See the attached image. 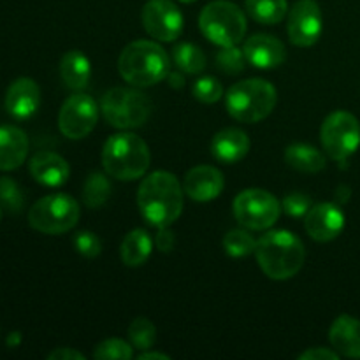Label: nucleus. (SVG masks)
<instances>
[{"instance_id": "f257e3e1", "label": "nucleus", "mask_w": 360, "mask_h": 360, "mask_svg": "<svg viewBox=\"0 0 360 360\" xmlns=\"http://www.w3.org/2000/svg\"><path fill=\"white\" fill-rule=\"evenodd\" d=\"M183 192L172 172L155 171L141 181L137 206L144 220L153 227H169L183 211Z\"/></svg>"}, {"instance_id": "f03ea898", "label": "nucleus", "mask_w": 360, "mask_h": 360, "mask_svg": "<svg viewBox=\"0 0 360 360\" xmlns=\"http://www.w3.org/2000/svg\"><path fill=\"white\" fill-rule=\"evenodd\" d=\"M255 257L267 278L290 280L301 271L306 250L301 239L288 231H269L257 241Z\"/></svg>"}, {"instance_id": "7ed1b4c3", "label": "nucleus", "mask_w": 360, "mask_h": 360, "mask_svg": "<svg viewBox=\"0 0 360 360\" xmlns=\"http://www.w3.org/2000/svg\"><path fill=\"white\" fill-rule=\"evenodd\" d=\"M151 153L148 144L132 132H120L109 137L102 148V165L111 178L134 181L150 169Z\"/></svg>"}, {"instance_id": "20e7f679", "label": "nucleus", "mask_w": 360, "mask_h": 360, "mask_svg": "<svg viewBox=\"0 0 360 360\" xmlns=\"http://www.w3.org/2000/svg\"><path fill=\"white\" fill-rule=\"evenodd\" d=\"M118 70L123 79L134 86H153L169 74V56L157 42L134 41L123 48Z\"/></svg>"}, {"instance_id": "39448f33", "label": "nucleus", "mask_w": 360, "mask_h": 360, "mask_svg": "<svg viewBox=\"0 0 360 360\" xmlns=\"http://www.w3.org/2000/svg\"><path fill=\"white\" fill-rule=\"evenodd\" d=\"M276 102V88L260 77L239 81L225 95L229 115L243 123H257L267 118Z\"/></svg>"}, {"instance_id": "423d86ee", "label": "nucleus", "mask_w": 360, "mask_h": 360, "mask_svg": "<svg viewBox=\"0 0 360 360\" xmlns=\"http://www.w3.org/2000/svg\"><path fill=\"white\" fill-rule=\"evenodd\" d=\"M199 27L213 44L220 48L236 46L246 35V16L236 4L214 0L200 11Z\"/></svg>"}, {"instance_id": "0eeeda50", "label": "nucleus", "mask_w": 360, "mask_h": 360, "mask_svg": "<svg viewBox=\"0 0 360 360\" xmlns=\"http://www.w3.org/2000/svg\"><path fill=\"white\" fill-rule=\"evenodd\" d=\"M81 207L67 193H51L39 199L28 211V224L41 234L58 236L76 227Z\"/></svg>"}, {"instance_id": "6e6552de", "label": "nucleus", "mask_w": 360, "mask_h": 360, "mask_svg": "<svg viewBox=\"0 0 360 360\" xmlns=\"http://www.w3.org/2000/svg\"><path fill=\"white\" fill-rule=\"evenodd\" d=\"M101 109L109 125L116 129H137L150 118L151 102L139 90L112 88L102 97Z\"/></svg>"}, {"instance_id": "1a4fd4ad", "label": "nucleus", "mask_w": 360, "mask_h": 360, "mask_svg": "<svg viewBox=\"0 0 360 360\" xmlns=\"http://www.w3.org/2000/svg\"><path fill=\"white\" fill-rule=\"evenodd\" d=\"M320 139L330 158L345 164L360 146V123L352 112L336 111L326 118Z\"/></svg>"}, {"instance_id": "9d476101", "label": "nucleus", "mask_w": 360, "mask_h": 360, "mask_svg": "<svg viewBox=\"0 0 360 360\" xmlns=\"http://www.w3.org/2000/svg\"><path fill=\"white\" fill-rule=\"evenodd\" d=\"M234 217L250 231H267L280 217V202L266 190H243L234 199Z\"/></svg>"}, {"instance_id": "9b49d317", "label": "nucleus", "mask_w": 360, "mask_h": 360, "mask_svg": "<svg viewBox=\"0 0 360 360\" xmlns=\"http://www.w3.org/2000/svg\"><path fill=\"white\" fill-rule=\"evenodd\" d=\"M98 105L90 95L74 94L63 102L58 115V129L69 139H83L95 129Z\"/></svg>"}, {"instance_id": "f8f14e48", "label": "nucleus", "mask_w": 360, "mask_h": 360, "mask_svg": "<svg viewBox=\"0 0 360 360\" xmlns=\"http://www.w3.org/2000/svg\"><path fill=\"white\" fill-rule=\"evenodd\" d=\"M141 18L148 34L162 42L176 41L183 32V14L172 0H148Z\"/></svg>"}, {"instance_id": "ddd939ff", "label": "nucleus", "mask_w": 360, "mask_h": 360, "mask_svg": "<svg viewBox=\"0 0 360 360\" xmlns=\"http://www.w3.org/2000/svg\"><path fill=\"white\" fill-rule=\"evenodd\" d=\"M322 9L315 0H299L288 13L287 32L292 44L299 48H309L322 35Z\"/></svg>"}, {"instance_id": "4468645a", "label": "nucleus", "mask_w": 360, "mask_h": 360, "mask_svg": "<svg viewBox=\"0 0 360 360\" xmlns=\"http://www.w3.org/2000/svg\"><path fill=\"white\" fill-rule=\"evenodd\" d=\"M304 227L309 238L319 243L336 239L345 227V214L334 202L313 204L304 217Z\"/></svg>"}, {"instance_id": "2eb2a0df", "label": "nucleus", "mask_w": 360, "mask_h": 360, "mask_svg": "<svg viewBox=\"0 0 360 360\" xmlns=\"http://www.w3.org/2000/svg\"><path fill=\"white\" fill-rule=\"evenodd\" d=\"M225 186L224 174L213 165H197L190 169L183 181L186 195L197 202H210L217 199Z\"/></svg>"}, {"instance_id": "dca6fc26", "label": "nucleus", "mask_w": 360, "mask_h": 360, "mask_svg": "<svg viewBox=\"0 0 360 360\" xmlns=\"http://www.w3.org/2000/svg\"><path fill=\"white\" fill-rule=\"evenodd\" d=\"M246 60L257 69H276L287 58V49L280 39L267 34H255L245 42Z\"/></svg>"}, {"instance_id": "f3484780", "label": "nucleus", "mask_w": 360, "mask_h": 360, "mask_svg": "<svg viewBox=\"0 0 360 360\" xmlns=\"http://www.w3.org/2000/svg\"><path fill=\"white\" fill-rule=\"evenodd\" d=\"M41 104L39 84L30 77H18L6 94V109L13 118L28 120L37 112Z\"/></svg>"}, {"instance_id": "a211bd4d", "label": "nucleus", "mask_w": 360, "mask_h": 360, "mask_svg": "<svg viewBox=\"0 0 360 360\" xmlns=\"http://www.w3.org/2000/svg\"><path fill=\"white\" fill-rule=\"evenodd\" d=\"M30 174L34 179L41 185L49 186V188H56V186L65 185L69 179L70 169L69 164L63 157L53 151H39L30 158Z\"/></svg>"}, {"instance_id": "6ab92c4d", "label": "nucleus", "mask_w": 360, "mask_h": 360, "mask_svg": "<svg viewBox=\"0 0 360 360\" xmlns=\"http://www.w3.org/2000/svg\"><path fill=\"white\" fill-rule=\"evenodd\" d=\"M250 151V137L241 129H224L211 141V153L221 164H236Z\"/></svg>"}, {"instance_id": "aec40b11", "label": "nucleus", "mask_w": 360, "mask_h": 360, "mask_svg": "<svg viewBox=\"0 0 360 360\" xmlns=\"http://www.w3.org/2000/svg\"><path fill=\"white\" fill-rule=\"evenodd\" d=\"M334 350L348 359H360V320L350 315L338 316L329 330Z\"/></svg>"}, {"instance_id": "412c9836", "label": "nucleus", "mask_w": 360, "mask_h": 360, "mask_svg": "<svg viewBox=\"0 0 360 360\" xmlns=\"http://www.w3.org/2000/svg\"><path fill=\"white\" fill-rule=\"evenodd\" d=\"M28 155V137L13 125L0 127V171H14Z\"/></svg>"}, {"instance_id": "4be33fe9", "label": "nucleus", "mask_w": 360, "mask_h": 360, "mask_svg": "<svg viewBox=\"0 0 360 360\" xmlns=\"http://www.w3.org/2000/svg\"><path fill=\"white\" fill-rule=\"evenodd\" d=\"M60 76L67 88L74 91H83L88 86L91 76L90 60L77 49L67 51L60 62Z\"/></svg>"}, {"instance_id": "5701e85b", "label": "nucleus", "mask_w": 360, "mask_h": 360, "mask_svg": "<svg viewBox=\"0 0 360 360\" xmlns=\"http://www.w3.org/2000/svg\"><path fill=\"white\" fill-rule=\"evenodd\" d=\"M151 250H153V241H151L150 234L144 229H134L122 241L120 257L125 266L139 267L151 255Z\"/></svg>"}, {"instance_id": "b1692460", "label": "nucleus", "mask_w": 360, "mask_h": 360, "mask_svg": "<svg viewBox=\"0 0 360 360\" xmlns=\"http://www.w3.org/2000/svg\"><path fill=\"white\" fill-rule=\"evenodd\" d=\"M285 162L295 171L309 172V174L322 171L326 167V157L322 155V151L316 150L311 144L304 143L290 144L285 150Z\"/></svg>"}, {"instance_id": "393cba45", "label": "nucleus", "mask_w": 360, "mask_h": 360, "mask_svg": "<svg viewBox=\"0 0 360 360\" xmlns=\"http://www.w3.org/2000/svg\"><path fill=\"white\" fill-rule=\"evenodd\" d=\"M246 13L262 25H276L287 16V0H245Z\"/></svg>"}, {"instance_id": "a878e982", "label": "nucleus", "mask_w": 360, "mask_h": 360, "mask_svg": "<svg viewBox=\"0 0 360 360\" xmlns=\"http://www.w3.org/2000/svg\"><path fill=\"white\" fill-rule=\"evenodd\" d=\"M172 58L179 70L186 74H199L206 69V55L199 46L192 42H181L172 49Z\"/></svg>"}, {"instance_id": "bb28decb", "label": "nucleus", "mask_w": 360, "mask_h": 360, "mask_svg": "<svg viewBox=\"0 0 360 360\" xmlns=\"http://www.w3.org/2000/svg\"><path fill=\"white\" fill-rule=\"evenodd\" d=\"M112 192L111 181L102 172H91L86 178L83 186V202L88 207H102L109 200Z\"/></svg>"}, {"instance_id": "cd10ccee", "label": "nucleus", "mask_w": 360, "mask_h": 360, "mask_svg": "<svg viewBox=\"0 0 360 360\" xmlns=\"http://www.w3.org/2000/svg\"><path fill=\"white\" fill-rule=\"evenodd\" d=\"M255 238L243 229H234V231L227 232L224 238L225 252L234 259H243V257H248L250 253H255Z\"/></svg>"}, {"instance_id": "c85d7f7f", "label": "nucleus", "mask_w": 360, "mask_h": 360, "mask_svg": "<svg viewBox=\"0 0 360 360\" xmlns=\"http://www.w3.org/2000/svg\"><path fill=\"white\" fill-rule=\"evenodd\" d=\"M129 338L137 350H150L157 341V327L151 320L139 316L129 327Z\"/></svg>"}, {"instance_id": "c756f323", "label": "nucleus", "mask_w": 360, "mask_h": 360, "mask_svg": "<svg viewBox=\"0 0 360 360\" xmlns=\"http://www.w3.org/2000/svg\"><path fill=\"white\" fill-rule=\"evenodd\" d=\"M246 55L245 49H239L236 46H224L220 51L217 53V65L221 72L229 74V76H236L245 70L246 65Z\"/></svg>"}, {"instance_id": "7c9ffc66", "label": "nucleus", "mask_w": 360, "mask_h": 360, "mask_svg": "<svg viewBox=\"0 0 360 360\" xmlns=\"http://www.w3.org/2000/svg\"><path fill=\"white\" fill-rule=\"evenodd\" d=\"M25 195L13 178L2 176L0 178V206L6 207L9 213H20L23 210Z\"/></svg>"}, {"instance_id": "2f4dec72", "label": "nucleus", "mask_w": 360, "mask_h": 360, "mask_svg": "<svg viewBox=\"0 0 360 360\" xmlns=\"http://www.w3.org/2000/svg\"><path fill=\"white\" fill-rule=\"evenodd\" d=\"M193 97L202 104H217L224 97V86L213 76H202L193 83Z\"/></svg>"}, {"instance_id": "473e14b6", "label": "nucleus", "mask_w": 360, "mask_h": 360, "mask_svg": "<svg viewBox=\"0 0 360 360\" xmlns=\"http://www.w3.org/2000/svg\"><path fill=\"white\" fill-rule=\"evenodd\" d=\"M94 357L98 360H130L134 357V352L132 347L127 341L112 338V340H105L101 345H97V348L94 352Z\"/></svg>"}, {"instance_id": "72a5a7b5", "label": "nucleus", "mask_w": 360, "mask_h": 360, "mask_svg": "<svg viewBox=\"0 0 360 360\" xmlns=\"http://www.w3.org/2000/svg\"><path fill=\"white\" fill-rule=\"evenodd\" d=\"M74 248L79 255L86 257V259H95L102 252L101 238L91 231H79L74 236Z\"/></svg>"}, {"instance_id": "f704fd0d", "label": "nucleus", "mask_w": 360, "mask_h": 360, "mask_svg": "<svg viewBox=\"0 0 360 360\" xmlns=\"http://www.w3.org/2000/svg\"><path fill=\"white\" fill-rule=\"evenodd\" d=\"M281 206H283L285 213H287L288 217L304 218L306 214H308V211L313 207V200L311 197L306 195V193L290 192L285 195Z\"/></svg>"}, {"instance_id": "c9c22d12", "label": "nucleus", "mask_w": 360, "mask_h": 360, "mask_svg": "<svg viewBox=\"0 0 360 360\" xmlns=\"http://www.w3.org/2000/svg\"><path fill=\"white\" fill-rule=\"evenodd\" d=\"M174 243H176V238H174V232H172L171 229L169 227L158 229L157 236H155V246H157L162 253L171 252V250L174 248Z\"/></svg>"}, {"instance_id": "e433bc0d", "label": "nucleus", "mask_w": 360, "mask_h": 360, "mask_svg": "<svg viewBox=\"0 0 360 360\" xmlns=\"http://www.w3.org/2000/svg\"><path fill=\"white\" fill-rule=\"evenodd\" d=\"M340 354L336 350H327V348H311V350H306L304 354L299 355V360H338Z\"/></svg>"}, {"instance_id": "4c0bfd02", "label": "nucleus", "mask_w": 360, "mask_h": 360, "mask_svg": "<svg viewBox=\"0 0 360 360\" xmlns=\"http://www.w3.org/2000/svg\"><path fill=\"white\" fill-rule=\"evenodd\" d=\"M49 360H84V355L81 352L72 350V348H58L53 350L48 355Z\"/></svg>"}, {"instance_id": "58836bf2", "label": "nucleus", "mask_w": 360, "mask_h": 360, "mask_svg": "<svg viewBox=\"0 0 360 360\" xmlns=\"http://www.w3.org/2000/svg\"><path fill=\"white\" fill-rule=\"evenodd\" d=\"M139 360H169L167 354H157V352H143V354L137 355Z\"/></svg>"}, {"instance_id": "ea45409f", "label": "nucleus", "mask_w": 360, "mask_h": 360, "mask_svg": "<svg viewBox=\"0 0 360 360\" xmlns=\"http://www.w3.org/2000/svg\"><path fill=\"white\" fill-rule=\"evenodd\" d=\"M20 343H21V334L18 333V330L11 333L9 338H7V345H9L11 348H16V347H20Z\"/></svg>"}, {"instance_id": "a19ab883", "label": "nucleus", "mask_w": 360, "mask_h": 360, "mask_svg": "<svg viewBox=\"0 0 360 360\" xmlns=\"http://www.w3.org/2000/svg\"><path fill=\"white\" fill-rule=\"evenodd\" d=\"M179 2H183V4H192V2H195V0H179Z\"/></svg>"}, {"instance_id": "79ce46f5", "label": "nucleus", "mask_w": 360, "mask_h": 360, "mask_svg": "<svg viewBox=\"0 0 360 360\" xmlns=\"http://www.w3.org/2000/svg\"><path fill=\"white\" fill-rule=\"evenodd\" d=\"M0 220H2V206H0Z\"/></svg>"}]
</instances>
